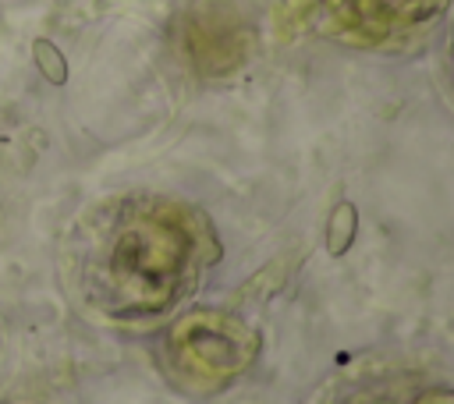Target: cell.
<instances>
[{
  "label": "cell",
  "instance_id": "6da1fadb",
  "mask_svg": "<svg viewBox=\"0 0 454 404\" xmlns=\"http://www.w3.org/2000/svg\"><path fill=\"white\" fill-rule=\"evenodd\" d=\"M355 234H358V209L355 202L340 198L326 216V255L330 259L348 255V248L355 245Z\"/></svg>",
  "mask_w": 454,
  "mask_h": 404
},
{
  "label": "cell",
  "instance_id": "7a4b0ae2",
  "mask_svg": "<svg viewBox=\"0 0 454 404\" xmlns=\"http://www.w3.org/2000/svg\"><path fill=\"white\" fill-rule=\"evenodd\" d=\"M32 64H35V71L43 74V82H50V85H67V74H71V67H67V57H64V50L53 43V39H32Z\"/></svg>",
  "mask_w": 454,
  "mask_h": 404
}]
</instances>
